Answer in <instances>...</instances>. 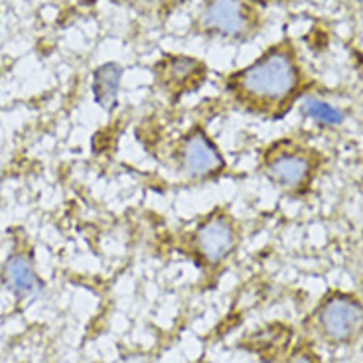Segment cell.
I'll return each instance as SVG.
<instances>
[{
	"mask_svg": "<svg viewBox=\"0 0 363 363\" xmlns=\"http://www.w3.org/2000/svg\"><path fill=\"white\" fill-rule=\"evenodd\" d=\"M318 326L334 344L352 342L363 332V304L352 294L336 292L318 310Z\"/></svg>",
	"mask_w": 363,
	"mask_h": 363,
	"instance_id": "obj_6",
	"label": "cell"
},
{
	"mask_svg": "<svg viewBox=\"0 0 363 363\" xmlns=\"http://www.w3.org/2000/svg\"><path fill=\"white\" fill-rule=\"evenodd\" d=\"M225 89L239 107L263 117L279 118L302 95V67L289 42L272 45L259 60L231 73Z\"/></svg>",
	"mask_w": 363,
	"mask_h": 363,
	"instance_id": "obj_1",
	"label": "cell"
},
{
	"mask_svg": "<svg viewBox=\"0 0 363 363\" xmlns=\"http://www.w3.org/2000/svg\"><path fill=\"white\" fill-rule=\"evenodd\" d=\"M123 75H125V69L117 62H107V64L95 67V72H93V79H91L93 101L105 113H113L118 107Z\"/></svg>",
	"mask_w": 363,
	"mask_h": 363,
	"instance_id": "obj_8",
	"label": "cell"
},
{
	"mask_svg": "<svg viewBox=\"0 0 363 363\" xmlns=\"http://www.w3.org/2000/svg\"><path fill=\"white\" fill-rule=\"evenodd\" d=\"M300 113L310 121H314L320 127H340L344 123V111L334 107L332 103L306 95L300 103Z\"/></svg>",
	"mask_w": 363,
	"mask_h": 363,
	"instance_id": "obj_10",
	"label": "cell"
},
{
	"mask_svg": "<svg viewBox=\"0 0 363 363\" xmlns=\"http://www.w3.org/2000/svg\"><path fill=\"white\" fill-rule=\"evenodd\" d=\"M322 156L314 148L292 140H279L263 152L261 172L277 188L298 194L316 178Z\"/></svg>",
	"mask_w": 363,
	"mask_h": 363,
	"instance_id": "obj_2",
	"label": "cell"
},
{
	"mask_svg": "<svg viewBox=\"0 0 363 363\" xmlns=\"http://www.w3.org/2000/svg\"><path fill=\"white\" fill-rule=\"evenodd\" d=\"M156 77L166 93H170L172 97H180L184 93L200 87L206 77V65L191 55H166L156 65Z\"/></svg>",
	"mask_w": 363,
	"mask_h": 363,
	"instance_id": "obj_7",
	"label": "cell"
},
{
	"mask_svg": "<svg viewBox=\"0 0 363 363\" xmlns=\"http://www.w3.org/2000/svg\"><path fill=\"white\" fill-rule=\"evenodd\" d=\"M286 363H320L318 357L312 352H298L296 355H292Z\"/></svg>",
	"mask_w": 363,
	"mask_h": 363,
	"instance_id": "obj_11",
	"label": "cell"
},
{
	"mask_svg": "<svg viewBox=\"0 0 363 363\" xmlns=\"http://www.w3.org/2000/svg\"><path fill=\"white\" fill-rule=\"evenodd\" d=\"M170 4H178V2H184V0H168Z\"/></svg>",
	"mask_w": 363,
	"mask_h": 363,
	"instance_id": "obj_12",
	"label": "cell"
},
{
	"mask_svg": "<svg viewBox=\"0 0 363 363\" xmlns=\"http://www.w3.org/2000/svg\"><path fill=\"white\" fill-rule=\"evenodd\" d=\"M241 243V227L231 211L225 208H216L208 211L188 235L194 257L208 269H218L227 263Z\"/></svg>",
	"mask_w": 363,
	"mask_h": 363,
	"instance_id": "obj_3",
	"label": "cell"
},
{
	"mask_svg": "<svg viewBox=\"0 0 363 363\" xmlns=\"http://www.w3.org/2000/svg\"><path fill=\"white\" fill-rule=\"evenodd\" d=\"M200 26L211 36L245 40L257 30L259 20L247 0H206Z\"/></svg>",
	"mask_w": 363,
	"mask_h": 363,
	"instance_id": "obj_5",
	"label": "cell"
},
{
	"mask_svg": "<svg viewBox=\"0 0 363 363\" xmlns=\"http://www.w3.org/2000/svg\"><path fill=\"white\" fill-rule=\"evenodd\" d=\"M174 164L182 178L209 182L225 174L227 162L218 143L200 125L188 128L174 146Z\"/></svg>",
	"mask_w": 363,
	"mask_h": 363,
	"instance_id": "obj_4",
	"label": "cell"
},
{
	"mask_svg": "<svg viewBox=\"0 0 363 363\" xmlns=\"http://www.w3.org/2000/svg\"><path fill=\"white\" fill-rule=\"evenodd\" d=\"M4 279L10 291L18 296H36L42 292V281L26 255L16 253L10 257L4 267Z\"/></svg>",
	"mask_w": 363,
	"mask_h": 363,
	"instance_id": "obj_9",
	"label": "cell"
}]
</instances>
